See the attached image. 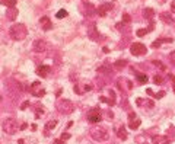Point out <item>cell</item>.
I'll return each mask as SVG.
<instances>
[{
	"mask_svg": "<svg viewBox=\"0 0 175 144\" xmlns=\"http://www.w3.org/2000/svg\"><path fill=\"white\" fill-rule=\"evenodd\" d=\"M0 5L7 7H15L16 6V0H0Z\"/></svg>",
	"mask_w": 175,
	"mask_h": 144,
	"instance_id": "obj_17",
	"label": "cell"
},
{
	"mask_svg": "<svg viewBox=\"0 0 175 144\" xmlns=\"http://www.w3.org/2000/svg\"><path fill=\"white\" fill-rule=\"evenodd\" d=\"M153 83H155V85H162L163 82H162L161 76H158V74H156V76H153Z\"/></svg>",
	"mask_w": 175,
	"mask_h": 144,
	"instance_id": "obj_26",
	"label": "cell"
},
{
	"mask_svg": "<svg viewBox=\"0 0 175 144\" xmlns=\"http://www.w3.org/2000/svg\"><path fill=\"white\" fill-rule=\"evenodd\" d=\"M153 144H169V138L165 137V135H155L153 140H152Z\"/></svg>",
	"mask_w": 175,
	"mask_h": 144,
	"instance_id": "obj_13",
	"label": "cell"
},
{
	"mask_svg": "<svg viewBox=\"0 0 175 144\" xmlns=\"http://www.w3.org/2000/svg\"><path fill=\"white\" fill-rule=\"evenodd\" d=\"M98 72H101V73H108V67H107V65H101V67L98 68Z\"/></svg>",
	"mask_w": 175,
	"mask_h": 144,
	"instance_id": "obj_30",
	"label": "cell"
},
{
	"mask_svg": "<svg viewBox=\"0 0 175 144\" xmlns=\"http://www.w3.org/2000/svg\"><path fill=\"white\" fill-rule=\"evenodd\" d=\"M0 100H2V98H0Z\"/></svg>",
	"mask_w": 175,
	"mask_h": 144,
	"instance_id": "obj_38",
	"label": "cell"
},
{
	"mask_svg": "<svg viewBox=\"0 0 175 144\" xmlns=\"http://www.w3.org/2000/svg\"><path fill=\"white\" fill-rule=\"evenodd\" d=\"M29 92H31L34 96H37V98H42V96L45 95V89L41 86L40 82H34L32 85L29 86Z\"/></svg>",
	"mask_w": 175,
	"mask_h": 144,
	"instance_id": "obj_7",
	"label": "cell"
},
{
	"mask_svg": "<svg viewBox=\"0 0 175 144\" xmlns=\"http://www.w3.org/2000/svg\"><path fill=\"white\" fill-rule=\"evenodd\" d=\"M174 92H175V83H174Z\"/></svg>",
	"mask_w": 175,
	"mask_h": 144,
	"instance_id": "obj_37",
	"label": "cell"
},
{
	"mask_svg": "<svg viewBox=\"0 0 175 144\" xmlns=\"http://www.w3.org/2000/svg\"><path fill=\"white\" fill-rule=\"evenodd\" d=\"M163 42H172V38H161V39H158V41H155V42L152 44V47H153V48H159Z\"/></svg>",
	"mask_w": 175,
	"mask_h": 144,
	"instance_id": "obj_15",
	"label": "cell"
},
{
	"mask_svg": "<svg viewBox=\"0 0 175 144\" xmlns=\"http://www.w3.org/2000/svg\"><path fill=\"white\" fill-rule=\"evenodd\" d=\"M111 9H112V5H111V3H104L102 6L98 7V15H99V16H105L107 12H111Z\"/></svg>",
	"mask_w": 175,
	"mask_h": 144,
	"instance_id": "obj_12",
	"label": "cell"
},
{
	"mask_svg": "<svg viewBox=\"0 0 175 144\" xmlns=\"http://www.w3.org/2000/svg\"><path fill=\"white\" fill-rule=\"evenodd\" d=\"M32 47H34V51L35 52H44L45 50H47L48 44L44 41V39H37V41H34Z\"/></svg>",
	"mask_w": 175,
	"mask_h": 144,
	"instance_id": "obj_9",
	"label": "cell"
},
{
	"mask_svg": "<svg viewBox=\"0 0 175 144\" xmlns=\"http://www.w3.org/2000/svg\"><path fill=\"white\" fill-rule=\"evenodd\" d=\"M145 18H148V19H152L153 16H155V12L152 10V9H145Z\"/></svg>",
	"mask_w": 175,
	"mask_h": 144,
	"instance_id": "obj_22",
	"label": "cell"
},
{
	"mask_svg": "<svg viewBox=\"0 0 175 144\" xmlns=\"http://www.w3.org/2000/svg\"><path fill=\"white\" fill-rule=\"evenodd\" d=\"M88 121L89 122H92V124H98V122H101L102 119V112L99 108H92L91 111L88 112Z\"/></svg>",
	"mask_w": 175,
	"mask_h": 144,
	"instance_id": "obj_5",
	"label": "cell"
},
{
	"mask_svg": "<svg viewBox=\"0 0 175 144\" xmlns=\"http://www.w3.org/2000/svg\"><path fill=\"white\" fill-rule=\"evenodd\" d=\"M152 29H153V25L150 26V28H149V29H139V31H137V37H145V35H146V33L149 32V31H152Z\"/></svg>",
	"mask_w": 175,
	"mask_h": 144,
	"instance_id": "obj_23",
	"label": "cell"
},
{
	"mask_svg": "<svg viewBox=\"0 0 175 144\" xmlns=\"http://www.w3.org/2000/svg\"><path fill=\"white\" fill-rule=\"evenodd\" d=\"M123 22H126V23H130V22H131V18H130V15L124 13V15H123Z\"/></svg>",
	"mask_w": 175,
	"mask_h": 144,
	"instance_id": "obj_27",
	"label": "cell"
},
{
	"mask_svg": "<svg viewBox=\"0 0 175 144\" xmlns=\"http://www.w3.org/2000/svg\"><path fill=\"white\" fill-rule=\"evenodd\" d=\"M54 144H63V140H55V141H54Z\"/></svg>",
	"mask_w": 175,
	"mask_h": 144,
	"instance_id": "obj_36",
	"label": "cell"
},
{
	"mask_svg": "<svg viewBox=\"0 0 175 144\" xmlns=\"http://www.w3.org/2000/svg\"><path fill=\"white\" fill-rule=\"evenodd\" d=\"M130 52L133 55H136V57H140V55H145L148 52V48H146V45H143L141 42H134L133 45L130 47Z\"/></svg>",
	"mask_w": 175,
	"mask_h": 144,
	"instance_id": "obj_6",
	"label": "cell"
},
{
	"mask_svg": "<svg viewBox=\"0 0 175 144\" xmlns=\"http://www.w3.org/2000/svg\"><path fill=\"white\" fill-rule=\"evenodd\" d=\"M40 25L41 28L44 29V31H50L51 28H53V23H51V20H50V18L48 16H42L40 19Z\"/></svg>",
	"mask_w": 175,
	"mask_h": 144,
	"instance_id": "obj_11",
	"label": "cell"
},
{
	"mask_svg": "<svg viewBox=\"0 0 175 144\" xmlns=\"http://www.w3.org/2000/svg\"><path fill=\"white\" fill-rule=\"evenodd\" d=\"M16 16H18V10H16L15 7H10V9L6 12V18L9 20H15L16 19Z\"/></svg>",
	"mask_w": 175,
	"mask_h": 144,
	"instance_id": "obj_14",
	"label": "cell"
},
{
	"mask_svg": "<svg viewBox=\"0 0 175 144\" xmlns=\"http://www.w3.org/2000/svg\"><path fill=\"white\" fill-rule=\"evenodd\" d=\"M9 35H10V38L15 39V41H22V39L27 38L28 29L23 23H15V25H12V28L9 29Z\"/></svg>",
	"mask_w": 175,
	"mask_h": 144,
	"instance_id": "obj_1",
	"label": "cell"
},
{
	"mask_svg": "<svg viewBox=\"0 0 175 144\" xmlns=\"http://www.w3.org/2000/svg\"><path fill=\"white\" fill-rule=\"evenodd\" d=\"M169 60H171V63L175 65V51H172L171 54H169Z\"/></svg>",
	"mask_w": 175,
	"mask_h": 144,
	"instance_id": "obj_29",
	"label": "cell"
},
{
	"mask_svg": "<svg viewBox=\"0 0 175 144\" xmlns=\"http://www.w3.org/2000/svg\"><path fill=\"white\" fill-rule=\"evenodd\" d=\"M50 72H51V67L50 65H38V68H37V74L38 76H41V77H47L48 74H50Z\"/></svg>",
	"mask_w": 175,
	"mask_h": 144,
	"instance_id": "obj_10",
	"label": "cell"
},
{
	"mask_svg": "<svg viewBox=\"0 0 175 144\" xmlns=\"http://www.w3.org/2000/svg\"><path fill=\"white\" fill-rule=\"evenodd\" d=\"M126 65H127V61H126V60H117L114 63L115 68H123V67H126Z\"/></svg>",
	"mask_w": 175,
	"mask_h": 144,
	"instance_id": "obj_20",
	"label": "cell"
},
{
	"mask_svg": "<svg viewBox=\"0 0 175 144\" xmlns=\"http://www.w3.org/2000/svg\"><path fill=\"white\" fill-rule=\"evenodd\" d=\"M136 77H137V82L141 83V85L148 82V76H146V74H140V73H137V76H136Z\"/></svg>",
	"mask_w": 175,
	"mask_h": 144,
	"instance_id": "obj_21",
	"label": "cell"
},
{
	"mask_svg": "<svg viewBox=\"0 0 175 144\" xmlns=\"http://www.w3.org/2000/svg\"><path fill=\"white\" fill-rule=\"evenodd\" d=\"M91 89H92V86H89V85H86V86H85V92H89V90H91Z\"/></svg>",
	"mask_w": 175,
	"mask_h": 144,
	"instance_id": "obj_35",
	"label": "cell"
},
{
	"mask_svg": "<svg viewBox=\"0 0 175 144\" xmlns=\"http://www.w3.org/2000/svg\"><path fill=\"white\" fill-rule=\"evenodd\" d=\"M91 137L94 138L95 141H107L108 140V131L105 128H99L95 127L91 130Z\"/></svg>",
	"mask_w": 175,
	"mask_h": 144,
	"instance_id": "obj_3",
	"label": "cell"
},
{
	"mask_svg": "<svg viewBox=\"0 0 175 144\" xmlns=\"http://www.w3.org/2000/svg\"><path fill=\"white\" fill-rule=\"evenodd\" d=\"M55 16H57V19H63V18H66V16H67V10L61 9V10H59V12H57V15H55Z\"/></svg>",
	"mask_w": 175,
	"mask_h": 144,
	"instance_id": "obj_24",
	"label": "cell"
},
{
	"mask_svg": "<svg viewBox=\"0 0 175 144\" xmlns=\"http://www.w3.org/2000/svg\"><path fill=\"white\" fill-rule=\"evenodd\" d=\"M148 93L150 95V96H153V98H158V99H161V98H163V96H165V92H163V90L158 92V93H153V92L150 90V89H148Z\"/></svg>",
	"mask_w": 175,
	"mask_h": 144,
	"instance_id": "obj_18",
	"label": "cell"
},
{
	"mask_svg": "<svg viewBox=\"0 0 175 144\" xmlns=\"http://www.w3.org/2000/svg\"><path fill=\"white\" fill-rule=\"evenodd\" d=\"M28 105H31V104H29V102H23V104L20 105V109H27Z\"/></svg>",
	"mask_w": 175,
	"mask_h": 144,
	"instance_id": "obj_33",
	"label": "cell"
},
{
	"mask_svg": "<svg viewBox=\"0 0 175 144\" xmlns=\"http://www.w3.org/2000/svg\"><path fill=\"white\" fill-rule=\"evenodd\" d=\"M57 111L60 112V114H64V115H70L74 111L73 102L69 100V99H60L57 102Z\"/></svg>",
	"mask_w": 175,
	"mask_h": 144,
	"instance_id": "obj_2",
	"label": "cell"
},
{
	"mask_svg": "<svg viewBox=\"0 0 175 144\" xmlns=\"http://www.w3.org/2000/svg\"><path fill=\"white\" fill-rule=\"evenodd\" d=\"M115 131H117V135H118V138H121V140H126V138H127V131H126V128H124V127H118Z\"/></svg>",
	"mask_w": 175,
	"mask_h": 144,
	"instance_id": "obj_16",
	"label": "cell"
},
{
	"mask_svg": "<svg viewBox=\"0 0 175 144\" xmlns=\"http://www.w3.org/2000/svg\"><path fill=\"white\" fill-rule=\"evenodd\" d=\"M55 125H57V121L55 119H51V121H48L47 124H45V130L47 131H51L55 128Z\"/></svg>",
	"mask_w": 175,
	"mask_h": 144,
	"instance_id": "obj_19",
	"label": "cell"
},
{
	"mask_svg": "<svg viewBox=\"0 0 175 144\" xmlns=\"http://www.w3.org/2000/svg\"><path fill=\"white\" fill-rule=\"evenodd\" d=\"M161 19H163L165 20V22H172V18H171V16H168V15H166V13H161Z\"/></svg>",
	"mask_w": 175,
	"mask_h": 144,
	"instance_id": "obj_25",
	"label": "cell"
},
{
	"mask_svg": "<svg viewBox=\"0 0 175 144\" xmlns=\"http://www.w3.org/2000/svg\"><path fill=\"white\" fill-rule=\"evenodd\" d=\"M171 10H172V12L175 13V0L172 2V5H171Z\"/></svg>",
	"mask_w": 175,
	"mask_h": 144,
	"instance_id": "obj_34",
	"label": "cell"
},
{
	"mask_svg": "<svg viewBox=\"0 0 175 144\" xmlns=\"http://www.w3.org/2000/svg\"><path fill=\"white\" fill-rule=\"evenodd\" d=\"M67 138H70V134H69V132H63V135H61V140L64 141V140H67Z\"/></svg>",
	"mask_w": 175,
	"mask_h": 144,
	"instance_id": "obj_32",
	"label": "cell"
},
{
	"mask_svg": "<svg viewBox=\"0 0 175 144\" xmlns=\"http://www.w3.org/2000/svg\"><path fill=\"white\" fill-rule=\"evenodd\" d=\"M42 114H44V109H42V108H37V111H35V117L40 118Z\"/></svg>",
	"mask_w": 175,
	"mask_h": 144,
	"instance_id": "obj_28",
	"label": "cell"
},
{
	"mask_svg": "<svg viewBox=\"0 0 175 144\" xmlns=\"http://www.w3.org/2000/svg\"><path fill=\"white\" fill-rule=\"evenodd\" d=\"M3 131L6 134H9V135L15 134L18 131V121L15 118H6L5 122H3Z\"/></svg>",
	"mask_w": 175,
	"mask_h": 144,
	"instance_id": "obj_4",
	"label": "cell"
},
{
	"mask_svg": "<svg viewBox=\"0 0 175 144\" xmlns=\"http://www.w3.org/2000/svg\"><path fill=\"white\" fill-rule=\"evenodd\" d=\"M141 124L140 118H137V115H136L134 112H131L130 115H128V127L131 128V130H136V128H139Z\"/></svg>",
	"mask_w": 175,
	"mask_h": 144,
	"instance_id": "obj_8",
	"label": "cell"
},
{
	"mask_svg": "<svg viewBox=\"0 0 175 144\" xmlns=\"http://www.w3.org/2000/svg\"><path fill=\"white\" fill-rule=\"evenodd\" d=\"M153 64H155V65H158V67H161L162 70H165V65L162 64L161 61H153Z\"/></svg>",
	"mask_w": 175,
	"mask_h": 144,
	"instance_id": "obj_31",
	"label": "cell"
}]
</instances>
